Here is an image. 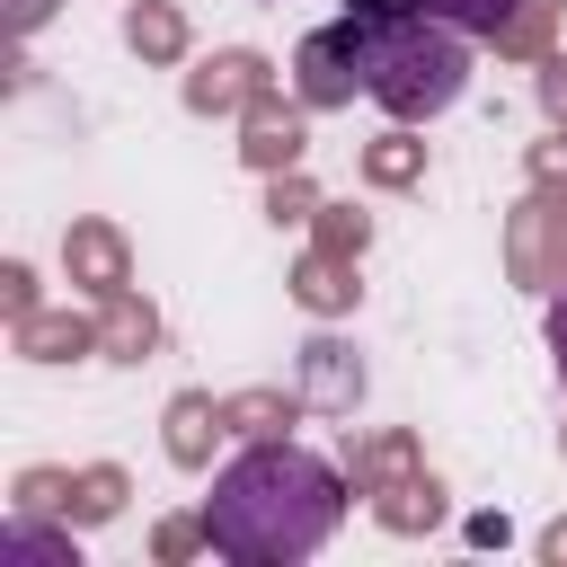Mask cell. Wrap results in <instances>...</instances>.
Instances as JSON below:
<instances>
[{
  "instance_id": "f546056e",
  "label": "cell",
  "mask_w": 567,
  "mask_h": 567,
  "mask_svg": "<svg viewBox=\"0 0 567 567\" xmlns=\"http://www.w3.org/2000/svg\"><path fill=\"white\" fill-rule=\"evenodd\" d=\"M540 346H549V363H558V381H567V284L549 292V319H540Z\"/></svg>"
},
{
  "instance_id": "6da1fadb",
  "label": "cell",
  "mask_w": 567,
  "mask_h": 567,
  "mask_svg": "<svg viewBox=\"0 0 567 567\" xmlns=\"http://www.w3.org/2000/svg\"><path fill=\"white\" fill-rule=\"evenodd\" d=\"M346 505H354L346 461H319L292 434L239 443V461H221L213 470V496H204L213 558H230V567H301L310 549L337 540Z\"/></svg>"
},
{
  "instance_id": "e575fe53",
  "label": "cell",
  "mask_w": 567,
  "mask_h": 567,
  "mask_svg": "<svg viewBox=\"0 0 567 567\" xmlns=\"http://www.w3.org/2000/svg\"><path fill=\"white\" fill-rule=\"evenodd\" d=\"M275 9H284V0H275Z\"/></svg>"
},
{
  "instance_id": "5bb4252c",
  "label": "cell",
  "mask_w": 567,
  "mask_h": 567,
  "mask_svg": "<svg viewBox=\"0 0 567 567\" xmlns=\"http://www.w3.org/2000/svg\"><path fill=\"white\" fill-rule=\"evenodd\" d=\"M408 470H425V434H416V425L346 434V478H354V496H372V487H390V478H408Z\"/></svg>"
},
{
  "instance_id": "603a6c76",
  "label": "cell",
  "mask_w": 567,
  "mask_h": 567,
  "mask_svg": "<svg viewBox=\"0 0 567 567\" xmlns=\"http://www.w3.org/2000/svg\"><path fill=\"white\" fill-rule=\"evenodd\" d=\"M310 239H319V248H337V257H363V248H372V213L328 195V204L310 213Z\"/></svg>"
},
{
  "instance_id": "3957f363",
  "label": "cell",
  "mask_w": 567,
  "mask_h": 567,
  "mask_svg": "<svg viewBox=\"0 0 567 567\" xmlns=\"http://www.w3.org/2000/svg\"><path fill=\"white\" fill-rule=\"evenodd\" d=\"M505 284H523V292H558L567 284V195L558 186H532L523 204H505Z\"/></svg>"
},
{
  "instance_id": "484cf974",
  "label": "cell",
  "mask_w": 567,
  "mask_h": 567,
  "mask_svg": "<svg viewBox=\"0 0 567 567\" xmlns=\"http://www.w3.org/2000/svg\"><path fill=\"white\" fill-rule=\"evenodd\" d=\"M523 177H532V186H558V195H567V124H549V133H540V142L523 151Z\"/></svg>"
},
{
  "instance_id": "4fadbf2b",
  "label": "cell",
  "mask_w": 567,
  "mask_h": 567,
  "mask_svg": "<svg viewBox=\"0 0 567 567\" xmlns=\"http://www.w3.org/2000/svg\"><path fill=\"white\" fill-rule=\"evenodd\" d=\"M425 168H434V142H425L416 124H390V133H372V142L354 151V177H363L372 195H408V186H425Z\"/></svg>"
},
{
  "instance_id": "7a4b0ae2",
  "label": "cell",
  "mask_w": 567,
  "mask_h": 567,
  "mask_svg": "<svg viewBox=\"0 0 567 567\" xmlns=\"http://www.w3.org/2000/svg\"><path fill=\"white\" fill-rule=\"evenodd\" d=\"M363 18V97L390 124H434L470 89V35L425 9H354Z\"/></svg>"
},
{
  "instance_id": "52a82bcc",
  "label": "cell",
  "mask_w": 567,
  "mask_h": 567,
  "mask_svg": "<svg viewBox=\"0 0 567 567\" xmlns=\"http://www.w3.org/2000/svg\"><path fill=\"white\" fill-rule=\"evenodd\" d=\"M292 390L310 399V416H354L363 408V390H372V372H363V354L346 346V337H301L292 346Z\"/></svg>"
},
{
  "instance_id": "277c9868",
  "label": "cell",
  "mask_w": 567,
  "mask_h": 567,
  "mask_svg": "<svg viewBox=\"0 0 567 567\" xmlns=\"http://www.w3.org/2000/svg\"><path fill=\"white\" fill-rule=\"evenodd\" d=\"M292 97L310 106V115H337V106H354L363 97V18L346 9V18H328V27H310L301 44H292Z\"/></svg>"
},
{
  "instance_id": "5b68a950",
  "label": "cell",
  "mask_w": 567,
  "mask_h": 567,
  "mask_svg": "<svg viewBox=\"0 0 567 567\" xmlns=\"http://www.w3.org/2000/svg\"><path fill=\"white\" fill-rule=\"evenodd\" d=\"M275 89V53H257V44H213L186 80H177V97H186V115H248L257 97Z\"/></svg>"
},
{
  "instance_id": "ffe728a7",
  "label": "cell",
  "mask_w": 567,
  "mask_h": 567,
  "mask_svg": "<svg viewBox=\"0 0 567 567\" xmlns=\"http://www.w3.org/2000/svg\"><path fill=\"white\" fill-rule=\"evenodd\" d=\"M558 9H567V0H514V18L487 35L496 62H549V53H558Z\"/></svg>"
},
{
  "instance_id": "ac0fdd59",
  "label": "cell",
  "mask_w": 567,
  "mask_h": 567,
  "mask_svg": "<svg viewBox=\"0 0 567 567\" xmlns=\"http://www.w3.org/2000/svg\"><path fill=\"white\" fill-rule=\"evenodd\" d=\"M0 567H80V523H62V514H9Z\"/></svg>"
},
{
  "instance_id": "7402d4cb",
  "label": "cell",
  "mask_w": 567,
  "mask_h": 567,
  "mask_svg": "<svg viewBox=\"0 0 567 567\" xmlns=\"http://www.w3.org/2000/svg\"><path fill=\"white\" fill-rule=\"evenodd\" d=\"M319 204H328V195H319V177H310V168H275V177H266V221H275V230L310 221Z\"/></svg>"
},
{
  "instance_id": "2e32d148",
  "label": "cell",
  "mask_w": 567,
  "mask_h": 567,
  "mask_svg": "<svg viewBox=\"0 0 567 567\" xmlns=\"http://www.w3.org/2000/svg\"><path fill=\"white\" fill-rule=\"evenodd\" d=\"M9 346H18V363H80V354H97V319L89 310H27V319H9Z\"/></svg>"
},
{
  "instance_id": "83f0119b",
  "label": "cell",
  "mask_w": 567,
  "mask_h": 567,
  "mask_svg": "<svg viewBox=\"0 0 567 567\" xmlns=\"http://www.w3.org/2000/svg\"><path fill=\"white\" fill-rule=\"evenodd\" d=\"M532 97H540V124H567V53L532 62Z\"/></svg>"
},
{
  "instance_id": "8fae6325",
  "label": "cell",
  "mask_w": 567,
  "mask_h": 567,
  "mask_svg": "<svg viewBox=\"0 0 567 567\" xmlns=\"http://www.w3.org/2000/svg\"><path fill=\"white\" fill-rule=\"evenodd\" d=\"M363 514H372L390 540H425V532H443V523H452V496H443V478H434V470H408V478L372 487V496H363Z\"/></svg>"
},
{
  "instance_id": "1f68e13d",
  "label": "cell",
  "mask_w": 567,
  "mask_h": 567,
  "mask_svg": "<svg viewBox=\"0 0 567 567\" xmlns=\"http://www.w3.org/2000/svg\"><path fill=\"white\" fill-rule=\"evenodd\" d=\"M461 532H470V540H478V549H505V540H514V523H505V514H470V523H461Z\"/></svg>"
},
{
  "instance_id": "836d02e7",
  "label": "cell",
  "mask_w": 567,
  "mask_h": 567,
  "mask_svg": "<svg viewBox=\"0 0 567 567\" xmlns=\"http://www.w3.org/2000/svg\"><path fill=\"white\" fill-rule=\"evenodd\" d=\"M558 452H567V425H558Z\"/></svg>"
},
{
  "instance_id": "7c38bea8",
  "label": "cell",
  "mask_w": 567,
  "mask_h": 567,
  "mask_svg": "<svg viewBox=\"0 0 567 567\" xmlns=\"http://www.w3.org/2000/svg\"><path fill=\"white\" fill-rule=\"evenodd\" d=\"M159 337H168V328H159V301H151L142 284H124V292H106V301H97V354H106V363H124V372H133V363H151V354H159Z\"/></svg>"
},
{
  "instance_id": "4316f807",
  "label": "cell",
  "mask_w": 567,
  "mask_h": 567,
  "mask_svg": "<svg viewBox=\"0 0 567 567\" xmlns=\"http://www.w3.org/2000/svg\"><path fill=\"white\" fill-rule=\"evenodd\" d=\"M27 310H44L35 266H27V257H0V319H27Z\"/></svg>"
},
{
  "instance_id": "d6a6232c",
  "label": "cell",
  "mask_w": 567,
  "mask_h": 567,
  "mask_svg": "<svg viewBox=\"0 0 567 567\" xmlns=\"http://www.w3.org/2000/svg\"><path fill=\"white\" fill-rule=\"evenodd\" d=\"M532 549H540V567H567V514H558V523H540V540H532Z\"/></svg>"
},
{
  "instance_id": "44dd1931",
  "label": "cell",
  "mask_w": 567,
  "mask_h": 567,
  "mask_svg": "<svg viewBox=\"0 0 567 567\" xmlns=\"http://www.w3.org/2000/svg\"><path fill=\"white\" fill-rule=\"evenodd\" d=\"M346 9H425V18H443V27H461V35H478V44L514 18V0H346Z\"/></svg>"
},
{
  "instance_id": "9c48e42d",
  "label": "cell",
  "mask_w": 567,
  "mask_h": 567,
  "mask_svg": "<svg viewBox=\"0 0 567 567\" xmlns=\"http://www.w3.org/2000/svg\"><path fill=\"white\" fill-rule=\"evenodd\" d=\"M221 399L213 390H177L168 408H159V452H168V470H186V478H204L213 470V452H221Z\"/></svg>"
},
{
  "instance_id": "d6986e66",
  "label": "cell",
  "mask_w": 567,
  "mask_h": 567,
  "mask_svg": "<svg viewBox=\"0 0 567 567\" xmlns=\"http://www.w3.org/2000/svg\"><path fill=\"white\" fill-rule=\"evenodd\" d=\"M124 505H133V470H124V461H80V470H71V505H62V523L106 532Z\"/></svg>"
},
{
  "instance_id": "8992f818",
  "label": "cell",
  "mask_w": 567,
  "mask_h": 567,
  "mask_svg": "<svg viewBox=\"0 0 567 567\" xmlns=\"http://www.w3.org/2000/svg\"><path fill=\"white\" fill-rule=\"evenodd\" d=\"M239 168H257V177H275V168H301L310 159V106L292 97V89H266L248 115H239Z\"/></svg>"
},
{
  "instance_id": "ba28073f",
  "label": "cell",
  "mask_w": 567,
  "mask_h": 567,
  "mask_svg": "<svg viewBox=\"0 0 567 567\" xmlns=\"http://www.w3.org/2000/svg\"><path fill=\"white\" fill-rule=\"evenodd\" d=\"M62 275H71V292H89V301L124 292V284H133V239H124V221L80 213V221L62 230Z\"/></svg>"
},
{
  "instance_id": "4dcf8cb0",
  "label": "cell",
  "mask_w": 567,
  "mask_h": 567,
  "mask_svg": "<svg viewBox=\"0 0 567 567\" xmlns=\"http://www.w3.org/2000/svg\"><path fill=\"white\" fill-rule=\"evenodd\" d=\"M0 80H9V97H27V89H35V80H44V71H35V62H27V53H18V35H9V62H0Z\"/></svg>"
},
{
  "instance_id": "e0dca14e",
  "label": "cell",
  "mask_w": 567,
  "mask_h": 567,
  "mask_svg": "<svg viewBox=\"0 0 567 567\" xmlns=\"http://www.w3.org/2000/svg\"><path fill=\"white\" fill-rule=\"evenodd\" d=\"M301 416H310V399H301V390H275V381L221 390V425H230L239 443H275V434H292Z\"/></svg>"
},
{
  "instance_id": "9a60e30c",
  "label": "cell",
  "mask_w": 567,
  "mask_h": 567,
  "mask_svg": "<svg viewBox=\"0 0 567 567\" xmlns=\"http://www.w3.org/2000/svg\"><path fill=\"white\" fill-rule=\"evenodd\" d=\"M124 53L151 62V71H177L195 53V18L177 0H124Z\"/></svg>"
},
{
  "instance_id": "f1b7e54d",
  "label": "cell",
  "mask_w": 567,
  "mask_h": 567,
  "mask_svg": "<svg viewBox=\"0 0 567 567\" xmlns=\"http://www.w3.org/2000/svg\"><path fill=\"white\" fill-rule=\"evenodd\" d=\"M53 18H62V0H0V35H18V44L35 27H53Z\"/></svg>"
},
{
  "instance_id": "d4e9b609",
  "label": "cell",
  "mask_w": 567,
  "mask_h": 567,
  "mask_svg": "<svg viewBox=\"0 0 567 567\" xmlns=\"http://www.w3.org/2000/svg\"><path fill=\"white\" fill-rule=\"evenodd\" d=\"M62 505H71V470L35 461V470H18V478H9V514H62Z\"/></svg>"
},
{
  "instance_id": "30bf717a",
  "label": "cell",
  "mask_w": 567,
  "mask_h": 567,
  "mask_svg": "<svg viewBox=\"0 0 567 567\" xmlns=\"http://www.w3.org/2000/svg\"><path fill=\"white\" fill-rule=\"evenodd\" d=\"M363 257H337V248H301L292 257V275H284V292L310 310V319H354V301H363V275H354Z\"/></svg>"
},
{
  "instance_id": "cb8c5ba5",
  "label": "cell",
  "mask_w": 567,
  "mask_h": 567,
  "mask_svg": "<svg viewBox=\"0 0 567 567\" xmlns=\"http://www.w3.org/2000/svg\"><path fill=\"white\" fill-rule=\"evenodd\" d=\"M204 549H213L204 505H195V514H159V523H151V558H159V567H186V558H204Z\"/></svg>"
}]
</instances>
